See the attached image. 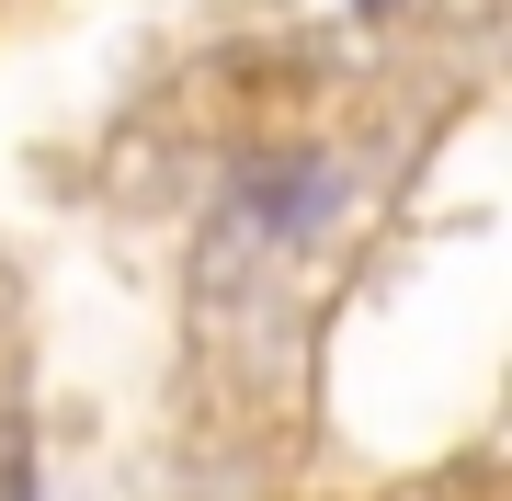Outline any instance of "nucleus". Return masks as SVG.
I'll return each instance as SVG.
<instances>
[{"label": "nucleus", "mask_w": 512, "mask_h": 501, "mask_svg": "<svg viewBox=\"0 0 512 501\" xmlns=\"http://www.w3.org/2000/svg\"><path fill=\"white\" fill-rule=\"evenodd\" d=\"M365 12H387V0H365Z\"/></svg>", "instance_id": "nucleus-1"}]
</instances>
